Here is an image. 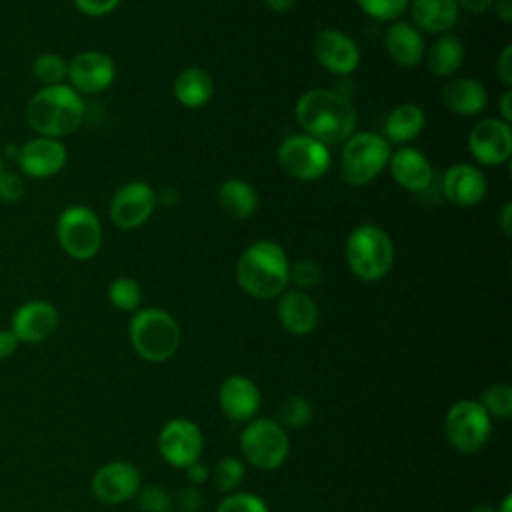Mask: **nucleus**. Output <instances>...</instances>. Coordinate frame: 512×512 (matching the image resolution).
I'll return each instance as SVG.
<instances>
[{
  "label": "nucleus",
  "instance_id": "obj_1",
  "mask_svg": "<svg viewBox=\"0 0 512 512\" xmlns=\"http://www.w3.org/2000/svg\"><path fill=\"white\" fill-rule=\"evenodd\" d=\"M296 120L304 134L322 144H344L356 128V110L334 90L312 88L296 100Z\"/></svg>",
  "mask_w": 512,
  "mask_h": 512
},
{
  "label": "nucleus",
  "instance_id": "obj_2",
  "mask_svg": "<svg viewBox=\"0 0 512 512\" xmlns=\"http://www.w3.org/2000/svg\"><path fill=\"white\" fill-rule=\"evenodd\" d=\"M236 280L252 298L270 300L280 296L290 282V262L284 248L274 240L252 242L238 258Z\"/></svg>",
  "mask_w": 512,
  "mask_h": 512
},
{
  "label": "nucleus",
  "instance_id": "obj_3",
  "mask_svg": "<svg viewBox=\"0 0 512 512\" xmlns=\"http://www.w3.org/2000/svg\"><path fill=\"white\" fill-rule=\"evenodd\" d=\"M84 100L68 84L40 88L26 106V120L38 136L62 138L80 128L84 120Z\"/></svg>",
  "mask_w": 512,
  "mask_h": 512
},
{
  "label": "nucleus",
  "instance_id": "obj_4",
  "mask_svg": "<svg viewBox=\"0 0 512 512\" xmlns=\"http://www.w3.org/2000/svg\"><path fill=\"white\" fill-rule=\"evenodd\" d=\"M128 336L134 352L148 362H166L180 346V326L162 308L138 310L130 320Z\"/></svg>",
  "mask_w": 512,
  "mask_h": 512
},
{
  "label": "nucleus",
  "instance_id": "obj_5",
  "mask_svg": "<svg viewBox=\"0 0 512 512\" xmlns=\"http://www.w3.org/2000/svg\"><path fill=\"white\" fill-rule=\"evenodd\" d=\"M346 262L352 274L364 282L384 278L394 264V244L376 224H362L346 238Z\"/></svg>",
  "mask_w": 512,
  "mask_h": 512
},
{
  "label": "nucleus",
  "instance_id": "obj_6",
  "mask_svg": "<svg viewBox=\"0 0 512 512\" xmlns=\"http://www.w3.org/2000/svg\"><path fill=\"white\" fill-rule=\"evenodd\" d=\"M390 158V144L376 132L352 134L340 154L342 178L350 186H364L372 182L386 166Z\"/></svg>",
  "mask_w": 512,
  "mask_h": 512
},
{
  "label": "nucleus",
  "instance_id": "obj_7",
  "mask_svg": "<svg viewBox=\"0 0 512 512\" xmlns=\"http://www.w3.org/2000/svg\"><path fill=\"white\" fill-rule=\"evenodd\" d=\"M56 238L70 258L90 260L102 246V224L94 210L74 204L58 214Z\"/></svg>",
  "mask_w": 512,
  "mask_h": 512
},
{
  "label": "nucleus",
  "instance_id": "obj_8",
  "mask_svg": "<svg viewBox=\"0 0 512 512\" xmlns=\"http://www.w3.org/2000/svg\"><path fill=\"white\" fill-rule=\"evenodd\" d=\"M240 450L252 466L276 470L290 454V440L276 420L252 418L240 434Z\"/></svg>",
  "mask_w": 512,
  "mask_h": 512
},
{
  "label": "nucleus",
  "instance_id": "obj_9",
  "mask_svg": "<svg viewBox=\"0 0 512 512\" xmlns=\"http://www.w3.org/2000/svg\"><path fill=\"white\" fill-rule=\"evenodd\" d=\"M492 422L478 400L466 398L454 402L444 418V432L452 448L462 454L478 452L490 438Z\"/></svg>",
  "mask_w": 512,
  "mask_h": 512
},
{
  "label": "nucleus",
  "instance_id": "obj_10",
  "mask_svg": "<svg viewBox=\"0 0 512 512\" xmlns=\"http://www.w3.org/2000/svg\"><path fill=\"white\" fill-rule=\"evenodd\" d=\"M276 156L280 168L288 176L304 182L324 176L332 164L328 146L308 134H292L284 138Z\"/></svg>",
  "mask_w": 512,
  "mask_h": 512
},
{
  "label": "nucleus",
  "instance_id": "obj_11",
  "mask_svg": "<svg viewBox=\"0 0 512 512\" xmlns=\"http://www.w3.org/2000/svg\"><path fill=\"white\" fill-rule=\"evenodd\" d=\"M204 436L198 424L186 418L168 420L158 434V452L174 468H188L200 460Z\"/></svg>",
  "mask_w": 512,
  "mask_h": 512
},
{
  "label": "nucleus",
  "instance_id": "obj_12",
  "mask_svg": "<svg viewBox=\"0 0 512 512\" xmlns=\"http://www.w3.org/2000/svg\"><path fill=\"white\" fill-rule=\"evenodd\" d=\"M142 488L140 470L126 460H112L102 464L90 482L96 500L104 504H122L138 494Z\"/></svg>",
  "mask_w": 512,
  "mask_h": 512
},
{
  "label": "nucleus",
  "instance_id": "obj_13",
  "mask_svg": "<svg viewBox=\"0 0 512 512\" xmlns=\"http://www.w3.org/2000/svg\"><path fill=\"white\" fill-rule=\"evenodd\" d=\"M468 150L472 158L484 166L504 164L512 154L510 124L500 118H484L476 122L468 134Z\"/></svg>",
  "mask_w": 512,
  "mask_h": 512
},
{
  "label": "nucleus",
  "instance_id": "obj_14",
  "mask_svg": "<svg viewBox=\"0 0 512 512\" xmlns=\"http://www.w3.org/2000/svg\"><path fill=\"white\" fill-rule=\"evenodd\" d=\"M156 208V192L146 182H128L110 200L108 214L122 230L142 226Z\"/></svg>",
  "mask_w": 512,
  "mask_h": 512
},
{
  "label": "nucleus",
  "instance_id": "obj_15",
  "mask_svg": "<svg viewBox=\"0 0 512 512\" xmlns=\"http://www.w3.org/2000/svg\"><path fill=\"white\" fill-rule=\"evenodd\" d=\"M116 76L114 60L102 50H84L68 62V86L82 94L106 90Z\"/></svg>",
  "mask_w": 512,
  "mask_h": 512
},
{
  "label": "nucleus",
  "instance_id": "obj_16",
  "mask_svg": "<svg viewBox=\"0 0 512 512\" xmlns=\"http://www.w3.org/2000/svg\"><path fill=\"white\" fill-rule=\"evenodd\" d=\"M60 316L54 304L48 300H28L20 304L10 320V330L20 344H40L48 340L58 328Z\"/></svg>",
  "mask_w": 512,
  "mask_h": 512
},
{
  "label": "nucleus",
  "instance_id": "obj_17",
  "mask_svg": "<svg viewBox=\"0 0 512 512\" xmlns=\"http://www.w3.org/2000/svg\"><path fill=\"white\" fill-rule=\"evenodd\" d=\"M68 160L66 146L58 138L36 136L24 142L16 154L18 168L30 178L56 176Z\"/></svg>",
  "mask_w": 512,
  "mask_h": 512
},
{
  "label": "nucleus",
  "instance_id": "obj_18",
  "mask_svg": "<svg viewBox=\"0 0 512 512\" xmlns=\"http://www.w3.org/2000/svg\"><path fill=\"white\" fill-rule=\"evenodd\" d=\"M314 56L318 64L336 76L352 74L360 64V50L356 42L340 30H322L314 38Z\"/></svg>",
  "mask_w": 512,
  "mask_h": 512
},
{
  "label": "nucleus",
  "instance_id": "obj_19",
  "mask_svg": "<svg viewBox=\"0 0 512 512\" xmlns=\"http://www.w3.org/2000/svg\"><path fill=\"white\" fill-rule=\"evenodd\" d=\"M218 404L224 416L234 422H250L260 408V390L246 376H230L218 390Z\"/></svg>",
  "mask_w": 512,
  "mask_h": 512
},
{
  "label": "nucleus",
  "instance_id": "obj_20",
  "mask_svg": "<svg viewBox=\"0 0 512 512\" xmlns=\"http://www.w3.org/2000/svg\"><path fill=\"white\" fill-rule=\"evenodd\" d=\"M442 188L448 202H452L454 206L470 208L484 200L488 186H486V176L482 174L480 168L460 162L446 170Z\"/></svg>",
  "mask_w": 512,
  "mask_h": 512
},
{
  "label": "nucleus",
  "instance_id": "obj_21",
  "mask_svg": "<svg viewBox=\"0 0 512 512\" xmlns=\"http://www.w3.org/2000/svg\"><path fill=\"white\" fill-rule=\"evenodd\" d=\"M276 310L282 328L294 336H306L318 324V306L304 290H284Z\"/></svg>",
  "mask_w": 512,
  "mask_h": 512
},
{
  "label": "nucleus",
  "instance_id": "obj_22",
  "mask_svg": "<svg viewBox=\"0 0 512 512\" xmlns=\"http://www.w3.org/2000/svg\"><path fill=\"white\" fill-rule=\"evenodd\" d=\"M384 48L390 60L402 68H412L424 60V38L416 26L394 20L384 34Z\"/></svg>",
  "mask_w": 512,
  "mask_h": 512
},
{
  "label": "nucleus",
  "instance_id": "obj_23",
  "mask_svg": "<svg viewBox=\"0 0 512 512\" xmlns=\"http://www.w3.org/2000/svg\"><path fill=\"white\" fill-rule=\"evenodd\" d=\"M388 168L398 186L408 192H424L432 182V166L418 148H400L390 154Z\"/></svg>",
  "mask_w": 512,
  "mask_h": 512
},
{
  "label": "nucleus",
  "instance_id": "obj_24",
  "mask_svg": "<svg viewBox=\"0 0 512 512\" xmlns=\"http://www.w3.org/2000/svg\"><path fill=\"white\" fill-rule=\"evenodd\" d=\"M442 102L458 116H476L486 108L488 94L474 78H450L442 88Z\"/></svg>",
  "mask_w": 512,
  "mask_h": 512
},
{
  "label": "nucleus",
  "instance_id": "obj_25",
  "mask_svg": "<svg viewBox=\"0 0 512 512\" xmlns=\"http://www.w3.org/2000/svg\"><path fill=\"white\" fill-rule=\"evenodd\" d=\"M408 8L416 26L430 34H448L460 10L456 0H410Z\"/></svg>",
  "mask_w": 512,
  "mask_h": 512
},
{
  "label": "nucleus",
  "instance_id": "obj_26",
  "mask_svg": "<svg viewBox=\"0 0 512 512\" xmlns=\"http://www.w3.org/2000/svg\"><path fill=\"white\" fill-rule=\"evenodd\" d=\"M424 60L430 74L440 78L454 76L464 62V44L458 36L440 34V38L424 52Z\"/></svg>",
  "mask_w": 512,
  "mask_h": 512
},
{
  "label": "nucleus",
  "instance_id": "obj_27",
  "mask_svg": "<svg viewBox=\"0 0 512 512\" xmlns=\"http://www.w3.org/2000/svg\"><path fill=\"white\" fill-rule=\"evenodd\" d=\"M214 92L212 76L198 66L184 68L174 80V98L184 108H202Z\"/></svg>",
  "mask_w": 512,
  "mask_h": 512
},
{
  "label": "nucleus",
  "instance_id": "obj_28",
  "mask_svg": "<svg viewBox=\"0 0 512 512\" xmlns=\"http://www.w3.org/2000/svg\"><path fill=\"white\" fill-rule=\"evenodd\" d=\"M426 124L424 110L418 104L406 102L390 110V114L384 120V138L386 142H396V144H406L414 140Z\"/></svg>",
  "mask_w": 512,
  "mask_h": 512
},
{
  "label": "nucleus",
  "instance_id": "obj_29",
  "mask_svg": "<svg viewBox=\"0 0 512 512\" xmlns=\"http://www.w3.org/2000/svg\"><path fill=\"white\" fill-rule=\"evenodd\" d=\"M218 202L230 218L246 220L258 208V194L246 180L228 178L218 188Z\"/></svg>",
  "mask_w": 512,
  "mask_h": 512
},
{
  "label": "nucleus",
  "instance_id": "obj_30",
  "mask_svg": "<svg viewBox=\"0 0 512 512\" xmlns=\"http://www.w3.org/2000/svg\"><path fill=\"white\" fill-rule=\"evenodd\" d=\"M32 74L44 86L64 84L68 76V62L56 52H42L32 62Z\"/></svg>",
  "mask_w": 512,
  "mask_h": 512
},
{
  "label": "nucleus",
  "instance_id": "obj_31",
  "mask_svg": "<svg viewBox=\"0 0 512 512\" xmlns=\"http://www.w3.org/2000/svg\"><path fill=\"white\" fill-rule=\"evenodd\" d=\"M108 300L122 312H134L142 304V288L130 276H118L108 286Z\"/></svg>",
  "mask_w": 512,
  "mask_h": 512
},
{
  "label": "nucleus",
  "instance_id": "obj_32",
  "mask_svg": "<svg viewBox=\"0 0 512 512\" xmlns=\"http://www.w3.org/2000/svg\"><path fill=\"white\" fill-rule=\"evenodd\" d=\"M276 414H278L276 422L282 428H286V426L288 428H302V426H306L312 420L314 410H312V406H310V402L306 398H302V396H288V398H284L280 402Z\"/></svg>",
  "mask_w": 512,
  "mask_h": 512
},
{
  "label": "nucleus",
  "instance_id": "obj_33",
  "mask_svg": "<svg viewBox=\"0 0 512 512\" xmlns=\"http://www.w3.org/2000/svg\"><path fill=\"white\" fill-rule=\"evenodd\" d=\"M244 462L236 456H224L218 460V464L214 466V484L222 494H230L236 492V488L242 484L244 480Z\"/></svg>",
  "mask_w": 512,
  "mask_h": 512
},
{
  "label": "nucleus",
  "instance_id": "obj_34",
  "mask_svg": "<svg viewBox=\"0 0 512 512\" xmlns=\"http://www.w3.org/2000/svg\"><path fill=\"white\" fill-rule=\"evenodd\" d=\"M478 402L482 404L490 418H508L512 414V388L506 382L490 384L482 392V398Z\"/></svg>",
  "mask_w": 512,
  "mask_h": 512
},
{
  "label": "nucleus",
  "instance_id": "obj_35",
  "mask_svg": "<svg viewBox=\"0 0 512 512\" xmlns=\"http://www.w3.org/2000/svg\"><path fill=\"white\" fill-rule=\"evenodd\" d=\"M408 2L410 0H356L358 8L366 16L380 22L396 20L408 8Z\"/></svg>",
  "mask_w": 512,
  "mask_h": 512
},
{
  "label": "nucleus",
  "instance_id": "obj_36",
  "mask_svg": "<svg viewBox=\"0 0 512 512\" xmlns=\"http://www.w3.org/2000/svg\"><path fill=\"white\" fill-rule=\"evenodd\" d=\"M216 512H270L266 502L250 492H230L226 494L220 504L216 506Z\"/></svg>",
  "mask_w": 512,
  "mask_h": 512
},
{
  "label": "nucleus",
  "instance_id": "obj_37",
  "mask_svg": "<svg viewBox=\"0 0 512 512\" xmlns=\"http://www.w3.org/2000/svg\"><path fill=\"white\" fill-rule=\"evenodd\" d=\"M138 508L142 512H170L174 506V500L170 492L162 486H144L136 494Z\"/></svg>",
  "mask_w": 512,
  "mask_h": 512
},
{
  "label": "nucleus",
  "instance_id": "obj_38",
  "mask_svg": "<svg viewBox=\"0 0 512 512\" xmlns=\"http://www.w3.org/2000/svg\"><path fill=\"white\" fill-rule=\"evenodd\" d=\"M290 282L304 292L316 288L322 282V268L314 260H298L290 264Z\"/></svg>",
  "mask_w": 512,
  "mask_h": 512
},
{
  "label": "nucleus",
  "instance_id": "obj_39",
  "mask_svg": "<svg viewBox=\"0 0 512 512\" xmlns=\"http://www.w3.org/2000/svg\"><path fill=\"white\" fill-rule=\"evenodd\" d=\"M24 180L16 172H0V200L18 202L24 196Z\"/></svg>",
  "mask_w": 512,
  "mask_h": 512
},
{
  "label": "nucleus",
  "instance_id": "obj_40",
  "mask_svg": "<svg viewBox=\"0 0 512 512\" xmlns=\"http://www.w3.org/2000/svg\"><path fill=\"white\" fill-rule=\"evenodd\" d=\"M74 6L86 16H106L114 12L120 0H72Z\"/></svg>",
  "mask_w": 512,
  "mask_h": 512
},
{
  "label": "nucleus",
  "instance_id": "obj_41",
  "mask_svg": "<svg viewBox=\"0 0 512 512\" xmlns=\"http://www.w3.org/2000/svg\"><path fill=\"white\" fill-rule=\"evenodd\" d=\"M176 504L180 506L182 512H198L200 504H202V496L200 490L196 486H186L178 492L176 496Z\"/></svg>",
  "mask_w": 512,
  "mask_h": 512
},
{
  "label": "nucleus",
  "instance_id": "obj_42",
  "mask_svg": "<svg viewBox=\"0 0 512 512\" xmlns=\"http://www.w3.org/2000/svg\"><path fill=\"white\" fill-rule=\"evenodd\" d=\"M496 74L504 86L512 84V46L506 44L496 60Z\"/></svg>",
  "mask_w": 512,
  "mask_h": 512
},
{
  "label": "nucleus",
  "instance_id": "obj_43",
  "mask_svg": "<svg viewBox=\"0 0 512 512\" xmlns=\"http://www.w3.org/2000/svg\"><path fill=\"white\" fill-rule=\"evenodd\" d=\"M20 346V340L10 328H0V360L10 358Z\"/></svg>",
  "mask_w": 512,
  "mask_h": 512
},
{
  "label": "nucleus",
  "instance_id": "obj_44",
  "mask_svg": "<svg viewBox=\"0 0 512 512\" xmlns=\"http://www.w3.org/2000/svg\"><path fill=\"white\" fill-rule=\"evenodd\" d=\"M184 470H186V478L190 480V484H192V486L206 482V480H208V476H210V470H208V468H206V464H202L200 460H196L194 464H190V466H188V468H184Z\"/></svg>",
  "mask_w": 512,
  "mask_h": 512
},
{
  "label": "nucleus",
  "instance_id": "obj_45",
  "mask_svg": "<svg viewBox=\"0 0 512 512\" xmlns=\"http://www.w3.org/2000/svg\"><path fill=\"white\" fill-rule=\"evenodd\" d=\"M456 4H458V8H462L470 14H482L488 8H492L494 0H456Z\"/></svg>",
  "mask_w": 512,
  "mask_h": 512
},
{
  "label": "nucleus",
  "instance_id": "obj_46",
  "mask_svg": "<svg viewBox=\"0 0 512 512\" xmlns=\"http://www.w3.org/2000/svg\"><path fill=\"white\" fill-rule=\"evenodd\" d=\"M498 222H500V230L504 232V236H510V232H512V204L510 202H506L502 206Z\"/></svg>",
  "mask_w": 512,
  "mask_h": 512
},
{
  "label": "nucleus",
  "instance_id": "obj_47",
  "mask_svg": "<svg viewBox=\"0 0 512 512\" xmlns=\"http://www.w3.org/2000/svg\"><path fill=\"white\" fill-rule=\"evenodd\" d=\"M510 106H512V92L510 90H506L504 94H502V98H500V120H504V122H508L510 124V120H512V110H510Z\"/></svg>",
  "mask_w": 512,
  "mask_h": 512
},
{
  "label": "nucleus",
  "instance_id": "obj_48",
  "mask_svg": "<svg viewBox=\"0 0 512 512\" xmlns=\"http://www.w3.org/2000/svg\"><path fill=\"white\" fill-rule=\"evenodd\" d=\"M496 2V14L502 22L512 20V0H494Z\"/></svg>",
  "mask_w": 512,
  "mask_h": 512
},
{
  "label": "nucleus",
  "instance_id": "obj_49",
  "mask_svg": "<svg viewBox=\"0 0 512 512\" xmlns=\"http://www.w3.org/2000/svg\"><path fill=\"white\" fill-rule=\"evenodd\" d=\"M272 12H288L296 0H264Z\"/></svg>",
  "mask_w": 512,
  "mask_h": 512
},
{
  "label": "nucleus",
  "instance_id": "obj_50",
  "mask_svg": "<svg viewBox=\"0 0 512 512\" xmlns=\"http://www.w3.org/2000/svg\"><path fill=\"white\" fill-rule=\"evenodd\" d=\"M496 512H512V496L510 494L502 500V504H500V508Z\"/></svg>",
  "mask_w": 512,
  "mask_h": 512
},
{
  "label": "nucleus",
  "instance_id": "obj_51",
  "mask_svg": "<svg viewBox=\"0 0 512 512\" xmlns=\"http://www.w3.org/2000/svg\"><path fill=\"white\" fill-rule=\"evenodd\" d=\"M470 512H496L492 506H488V504H478V506H474Z\"/></svg>",
  "mask_w": 512,
  "mask_h": 512
},
{
  "label": "nucleus",
  "instance_id": "obj_52",
  "mask_svg": "<svg viewBox=\"0 0 512 512\" xmlns=\"http://www.w3.org/2000/svg\"><path fill=\"white\" fill-rule=\"evenodd\" d=\"M2 170H4V168H2V162H0V172H2Z\"/></svg>",
  "mask_w": 512,
  "mask_h": 512
}]
</instances>
